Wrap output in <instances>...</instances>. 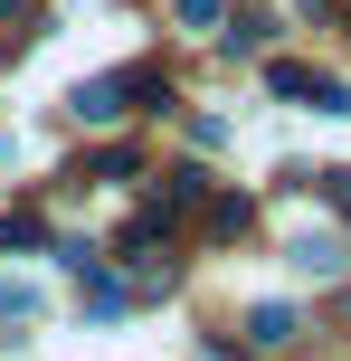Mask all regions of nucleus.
<instances>
[{
    "label": "nucleus",
    "mask_w": 351,
    "mask_h": 361,
    "mask_svg": "<svg viewBox=\"0 0 351 361\" xmlns=\"http://www.w3.org/2000/svg\"><path fill=\"white\" fill-rule=\"evenodd\" d=\"M285 333H295V314H285V305H257V314H247V343H257V352H276Z\"/></svg>",
    "instance_id": "2"
},
{
    "label": "nucleus",
    "mask_w": 351,
    "mask_h": 361,
    "mask_svg": "<svg viewBox=\"0 0 351 361\" xmlns=\"http://www.w3.org/2000/svg\"><path fill=\"white\" fill-rule=\"evenodd\" d=\"M266 95H295V105H314V114H351L342 76H323V67H295V57H276V67H266Z\"/></svg>",
    "instance_id": "1"
},
{
    "label": "nucleus",
    "mask_w": 351,
    "mask_h": 361,
    "mask_svg": "<svg viewBox=\"0 0 351 361\" xmlns=\"http://www.w3.org/2000/svg\"><path fill=\"white\" fill-rule=\"evenodd\" d=\"M219 10H228V0H181V19H190V29H209Z\"/></svg>",
    "instance_id": "3"
}]
</instances>
